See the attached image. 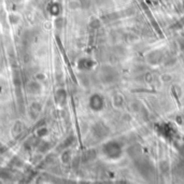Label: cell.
Listing matches in <instances>:
<instances>
[{
  "mask_svg": "<svg viewBox=\"0 0 184 184\" xmlns=\"http://www.w3.org/2000/svg\"><path fill=\"white\" fill-rule=\"evenodd\" d=\"M29 89H30V92H37V91H39V85L37 83H31L30 85H29Z\"/></svg>",
  "mask_w": 184,
  "mask_h": 184,
  "instance_id": "obj_1",
  "label": "cell"
}]
</instances>
